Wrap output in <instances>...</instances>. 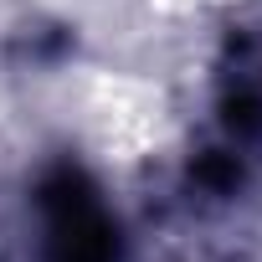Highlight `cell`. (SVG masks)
<instances>
[{"label": "cell", "mask_w": 262, "mask_h": 262, "mask_svg": "<svg viewBox=\"0 0 262 262\" xmlns=\"http://www.w3.org/2000/svg\"><path fill=\"white\" fill-rule=\"evenodd\" d=\"M0 262H128V226L82 155H47L26 175Z\"/></svg>", "instance_id": "1"}, {"label": "cell", "mask_w": 262, "mask_h": 262, "mask_svg": "<svg viewBox=\"0 0 262 262\" xmlns=\"http://www.w3.org/2000/svg\"><path fill=\"white\" fill-rule=\"evenodd\" d=\"M180 262H257V257H242V252H206V257H180Z\"/></svg>", "instance_id": "3"}, {"label": "cell", "mask_w": 262, "mask_h": 262, "mask_svg": "<svg viewBox=\"0 0 262 262\" xmlns=\"http://www.w3.org/2000/svg\"><path fill=\"white\" fill-rule=\"evenodd\" d=\"M206 139L231 149L262 180V26L236 21L221 31L206 82Z\"/></svg>", "instance_id": "2"}]
</instances>
